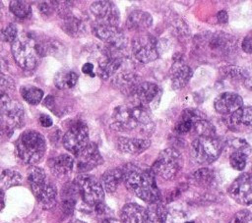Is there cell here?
Instances as JSON below:
<instances>
[{"label": "cell", "mask_w": 252, "mask_h": 223, "mask_svg": "<svg viewBox=\"0 0 252 223\" xmlns=\"http://www.w3.org/2000/svg\"><path fill=\"white\" fill-rule=\"evenodd\" d=\"M25 111L17 100L12 99L7 93L0 95V120L12 131L23 125Z\"/></svg>", "instance_id": "7c38bea8"}, {"label": "cell", "mask_w": 252, "mask_h": 223, "mask_svg": "<svg viewBox=\"0 0 252 223\" xmlns=\"http://www.w3.org/2000/svg\"><path fill=\"white\" fill-rule=\"evenodd\" d=\"M223 142L215 137H197L191 143V152L195 161L202 165L215 162L220 155Z\"/></svg>", "instance_id": "8992f818"}, {"label": "cell", "mask_w": 252, "mask_h": 223, "mask_svg": "<svg viewBox=\"0 0 252 223\" xmlns=\"http://www.w3.org/2000/svg\"><path fill=\"white\" fill-rule=\"evenodd\" d=\"M61 28L67 34L73 37L81 35L86 30V26L84 22L73 15L62 19Z\"/></svg>", "instance_id": "1f68e13d"}, {"label": "cell", "mask_w": 252, "mask_h": 223, "mask_svg": "<svg viewBox=\"0 0 252 223\" xmlns=\"http://www.w3.org/2000/svg\"><path fill=\"white\" fill-rule=\"evenodd\" d=\"M82 72L86 75H89L90 77H94V65L90 62H87L83 65L82 67Z\"/></svg>", "instance_id": "bcb514c9"}, {"label": "cell", "mask_w": 252, "mask_h": 223, "mask_svg": "<svg viewBox=\"0 0 252 223\" xmlns=\"http://www.w3.org/2000/svg\"><path fill=\"white\" fill-rule=\"evenodd\" d=\"M101 223H121L117 220H114V219H111V218H105Z\"/></svg>", "instance_id": "f5cc1de1"}, {"label": "cell", "mask_w": 252, "mask_h": 223, "mask_svg": "<svg viewBox=\"0 0 252 223\" xmlns=\"http://www.w3.org/2000/svg\"><path fill=\"white\" fill-rule=\"evenodd\" d=\"M218 22L220 23V24H225V23H227V20H228V16H227V14H226V12L225 11H220L219 13H218Z\"/></svg>", "instance_id": "c3c4849f"}, {"label": "cell", "mask_w": 252, "mask_h": 223, "mask_svg": "<svg viewBox=\"0 0 252 223\" xmlns=\"http://www.w3.org/2000/svg\"><path fill=\"white\" fill-rule=\"evenodd\" d=\"M230 223H252V212L248 209H242L237 211Z\"/></svg>", "instance_id": "60d3db41"}, {"label": "cell", "mask_w": 252, "mask_h": 223, "mask_svg": "<svg viewBox=\"0 0 252 223\" xmlns=\"http://www.w3.org/2000/svg\"><path fill=\"white\" fill-rule=\"evenodd\" d=\"M123 182L122 168H113L105 171L101 177V186L106 193H114Z\"/></svg>", "instance_id": "f546056e"}, {"label": "cell", "mask_w": 252, "mask_h": 223, "mask_svg": "<svg viewBox=\"0 0 252 223\" xmlns=\"http://www.w3.org/2000/svg\"><path fill=\"white\" fill-rule=\"evenodd\" d=\"M251 170H252V167H251Z\"/></svg>", "instance_id": "9f6ffc18"}, {"label": "cell", "mask_w": 252, "mask_h": 223, "mask_svg": "<svg viewBox=\"0 0 252 223\" xmlns=\"http://www.w3.org/2000/svg\"><path fill=\"white\" fill-rule=\"evenodd\" d=\"M226 126L233 132H252V106H241L226 115Z\"/></svg>", "instance_id": "ac0fdd59"}, {"label": "cell", "mask_w": 252, "mask_h": 223, "mask_svg": "<svg viewBox=\"0 0 252 223\" xmlns=\"http://www.w3.org/2000/svg\"><path fill=\"white\" fill-rule=\"evenodd\" d=\"M36 50L39 57L46 55L58 57L63 55L65 52V47L60 41L53 38H47L43 41H36Z\"/></svg>", "instance_id": "4dcf8cb0"}, {"label": "cell", "mask_w": 252, "mask_h": 223, "mask_svg": "<svg viewBox=\"0 0 252 223\" xmlns=\"http://www.w3.org/2000/svg\"><path fill=\"white\" fill-rule=\"evenodd\" d=\"M10 11L18 18L26 19L32 14L31 5L26 1L14 0L10 2Z\"/></svg>", "instance_id": "74e56055"}, {"label": "cell", "mask_w": 252, "mask_h": 223, "mask_svg": "<svg viewBox=\"0 0 252 223\" xmlns=\"http://www.w3.org/2000/svg\"><path fill=\"white\" fill-rule=\"evenodd\" d=\"M146 208L142 205L130 202L126 203L120 210L121 223H142Z\"/></svg>", "instance_id": "4316f807"}, {"label": "cell", "mask_w": 252, "mask_h": 223, "mask_svg": "<svg viewBox=\"0 0 252 223\" xmlns=\"http://www.w3.org/2000/svg\"><path fill=\"white\" fill-rule=\"evenodd\" d=\"M21 94L23 98L30 104H38L42 97H43V91L32 85H25L21 87Z\"/></svg>", "instance_id": "e575fe53"}, {"label": "cell", "mask_w": 252, "mask_h": 223, "mask_svg": "<svg viewBox=\"0 0 252 223\" xmlns=\"http://www.w3.org/2000/svg\"><path fill=\"white\" fill-rule=\"evenodd\" d=\"M229 196L239 204H252V174L239 175L228 188Z\"/></svg>", "instance_id": "5bb4252c"}, {"label": "cell", "mask_w": 252, "mask_h": 223, "mask_svg": "<svg viewBox=\"0 0 252 223\" xmlns=\"http://www.w3.org/2000/svg\"><path fill=\"white\" fill-rule=\"evenodd\" d=\"M243 106L242 97L231 91H226L219 94L214 100L215 110L221 115H229Z\"/></svg>", "instance_id": "ffe728a7"}, {"label": "cell", "mask_w": 252, "mask_h": 223, "mask_svg": "<svg viewBox=\"0 0 252 223\" xmlns=\"http://www.w3.org/2000/svg\"><path fill=\"white\" fill-rule=\"evenodd\" d=\"M13 131L9 129L1 120H0V143L3 142L5 139H9L12 135Z\"/></svg>", "instance_id": "ee69618b"}, {"label": "cell", "mask_w": 252, "mask_h": 223, "mask_svg": "<svg viewBox=\"0 0 252 223\" xmlns=\"http://www.w3.org/2000/svg\"><path fill=\"white\" fill-rule=\"evenodd\" d=\"M220 75L229 80H245L249 77V73L242 67L227 66L220 70Z\"/></svg>", "instance_id": "d590c367"}, {"label": "cell", "mask_w": 252, "mask_h": 223, "mask_svg": "<svg viewBox=\"0 0 252 223\" xmlns=\"http://www.w3.org/2000/svg\"><path fill=\"white\" fill-rule=\"evenodd\" d=\"M15 83L13 79L7 73H0V91L6 93V91L13 89Z\"/></svg>", "instance_id": "b9f144b4"}, {"label": "cell", "mask_w": 252, "mask_h": 223, "mask_svg": "<svg viewBox=\"0 0 252 223\" xmlns=\"http://www.w3.org/2000/svg\"><path fill=\"white\" fill-rule=\"evenodd\" d=\"M132 53L140 63H150L155 61L159 55V45L158 40L151 34L137 35L132 39Z\"/></svg>", "instance_id": "8fae6325"}, {"label": "cell", "mask_w": 252, "mask_h": 223, "mask_svg": "<svg viewBox=\"0 0 252 223\" xmlns=\"http://www.w3.org/2000/svg\"><path fill=\"white\" fill-rule=\"evenodd\" d=\"M167 210L163 204L158 202L151 203L145 210L142 223H166Z\"/></svg>", "instance_id": "f1b7e54d"}, {"label": "cell", "mask_w": 252, "mask_h": 223, "mask_svg": "<svg viewBox=\"0 0 252 223\" xmlns=\"http://www.w3.org/2000/svg\"><path fill=\"white\" fill-rule=\"evenodd\" d=\"M153 24V17L150 13L142 10H136L129 14L126 20V27L130 30L142 31L150 28Z\"/></svg>", "instance_id": "484cf974"}, {"label": "cell", "mask_w": 252, "mask_h": 223, "mask_svg": "<svg viewBox=\"0 0 252 223\" xmlns=\"http://www.w3.org/2000/svg\"><path fill=\"white\" fill-rule=\"evenodd\" d=\"M214 172L209 168H201L195 171L192 175V180L198 186H209L214 180Z\"/></svg>", "instance_id": "8d00e7d4"}, {"label": "cell", "mask_w": 252, "mask_h": 223, "mask_svg": "<svg viewBox=\"0 0 252 223\" xmlns=\"http://www.w3.org/2000/svg\"><path fill=\"white\" fill-rule=\"evenodd\" d=\"M28 182L31 188L37 187L46 182V175L42 168L32 166L28 171Z\"/></svg>", "instance_id": "f35d334b"}, {"label": "cell", "mask_w": 252, "mask_h": 223, "mask_svg": "<svg viewBox=\"0 0 252 223\" xmlns=\"http://www.w3.org/2000/svg\"><path fill=\"white\" fill-rule=\"evenodd\" d=\"M45 139L43 136L35 131L29 130L23 133L16 142V153L18 157L27 164L39 162L45 153Z\"/></svg>", "instance_id": "3957f363"}, {"label": "cell", "mask_w": 252, "mask_h": 223, "mask_svg": "<svg viewBox=\"0 0 252 223\" xmlns=\"http://www.w3.org/2000/svg\"><path fill=\"white\" fill-rule=\"evenodd\" d=\"M68 223H86V222L81 221V220H78V219H74V220H71V221L68 222Z\"/></svg>", "instance_id": "db71d44e"}, {"label": "cell", "mask_w": 252, "mask_h": 223, "mask_svg": "<svg viewBox=\"0 0 252 223\" xmlns=\"http://www.w3.org/2000/svg\"><path fill=\"white\" fill-rule=\"evenodd\" d=\"M151 140L145 138L119 137L116 139L117 149L126 154H140L149 148Z\"/></svg>", "instance_id": "7402d4cb"}, {"label": "cell", "mask_w": 252, "mask_h": 223, "mask_svg": "<svg viewBox=\"0 0 252 223\" xmlns=\"http://www.w3.org/2000/svg\"><path fill=\"white\" fill-rule=\"evenodd\" d=\"M241 48L245 53L251 54L252 53V37L247 35L244 37L241 43Z\"/></svg>", "instance_id": "f6af8a7d"}, {"label": "cell", "mask_w": 252, "mask_h": 223, "mask_svg": "<svg viewBox=\"0 0 252 223\" xmlns=\"http://www.w3.org/2000/svg\"><path fill=\"white\" fill-rule=\"evenodd\" d=\"M77 167L80 172H88L103 162L100 152L94 142H89L88 145L81 150L77 155Z\"/></svg>", "instance_id": "d6986e66"}, {"label": "cell", "mask_w": 252, "mask_h": 223, "mask_svg": "<svg viewBox=\"0 0 252 223\" xmlns=\"http://www.w3.org/2000/svg\"><path fill=\"white\" fill-rule=\"evenodd\" d=\"M93 31L98 39L106 44V47L121 51L126 46V37L116 26L95 25Z\"/></svg>", "instance_id": "9a60e30c"}, {"label": "cell", "mask_w": 252, "mask_h": 223, "mask_svg": "<svg viewBox=\"0 0 252 223\" xmlns=\"http://www.w3.org/2000/svg\"><path fill=\"white\" fill-rule=\"evenodd\" d=\"M244 84H245V86H246L248 89L252 90V76H249V77L245 80Z\"/></svg>", "instance_id": "f907efd6"}, {"label": "cell", "mask_w": 252, "mask_h": 223, "mask_svg": "<svg viewBox=\"0 0 252 223\" xmlns=\"http://www.w3.org/2000/svg\"><path fill=\"white\" fill-rule=\"evenodd\" d=\"M122 171L123 183L136 196L149 204L160 200V192L152 170H145L133 164H127L122 168Z\"/></svg>", "instance_id": "7a4b0ae2"}, {"label": "cell", "mask_w": 252, "mask_h": 223, "mask_svg": "<svg viewBox=\"0 0 252 223\" xmlns=\"http://www.w3.org/2000/svg\"><path fill=\"white\" fill-rule=\"evenodd\" d=\"M62 142L68 151L77 155L89 143V129L87 124L81 120L73 121L64 134Z\"/></svg>", "instance_id": "30bf717a"}, {"label": "cell", "mask_w": 252, "mask_h": 223, "mask_svg": "<svg viewBox=\"0 0 252 223\" xmlns=\"http://www.w3.org/2000/svg\"><path fill=\"white\" fill-rule=\"evenodd\" d=\"M202 115L200 112L197 110H192V109H186L185 111L182 112L180 119L178 120L176 126H175V132L179 135H184L191 133L192 128L194 123L202 119Z\"/></svg>", "instance_id": "83f0119b"}, {"label": "cell", "mask_w": 252, "mask_h": 223, "mask_svg": "<svg viewBox=\"0 0 252 223\" xmlns=\"http://www.w3.org/2000/svg\"><path fill=\"white\" fill-rule=\"evenodd\" d=\"M198 46L202 47L205 51H209L211 56L215 57H224L231 53L236 48L235 38L225 32H214L206 33V35L201 34L198 37L196 43Z\"/></svg>", "instance_id": "5b68a950"}, {"label": "cell", "mask_w": 252, "mask_h": 223, "mask_svg": "<svg viewBox=\"0 0 252 223\" xmlns=\"http://www.w3.org/2000/svg\"><path fill=\"white\" fill-rule=\"evenodd\" d=\"M223 146L229 152L230 166L237 171L243 170L246 166L247 158L252 151L250 144L243 139L232 138L227 139Z\"/></svg>", "instance_id": "4fadbf2b"}, {"label": "cell", "mask_w": 252, "mask_h": 223, "mask_svg": "<svg viewBox=\"0 0 252 223\" xmlns=\"http://www.w3.org/2000/svg\"><path fill=\"white\" fill-rule=\"evenodd\" d=\"M31 189L42 208L50 209L55 205L57 198V189L52 183L46 181L43 184Z\"/></svg>", "instance_id": "cb8c5ba5"}, {"label": "cell", "mask_w": 252, "mask_h": 223, "mask_svg": "<svg viewBox=\"0 0 252 223\" xmlns=\"http://www.w3.org/2000/svg\"><path fill=\"white\" fill-rule=\"evenodd\" d=\"M39 123L42 127H50L52 126V119L48 116V115H45V114H41L39 116Z\"/></svg>", "instance_id": "7dc6e473"}, {"label": "cell", "mask_w": 252, "mask_h": 223, "mask_svg": "<svg viewBox=\"0 0 252 223\" xmlns=\"http://www.w3.org/2000/svg\"><path fill=\"white\" fill-rule=\"evenodd\" d=\"M38 9L39 11L46 16H50L52 13L55 12V6L54 1H43L38 3Z\"/></svg>", "instance_id": "7bdbcfd3"}, {"label": "cell", "mask_w": 252, "mask_h": 223, "mask_svg": "<svg viewBox=\"0 0 252 223\" xmlns=\"http://www.w3.org/2000/svg\"><path fill=\"white\" fill-rule=\"evenodd\" d=\"M8 72V64L4 58L0 56V73H7Z\"/></svg>", "instance_id": "681fc988"}, {"label": "cell", "mask_w": 252, "mask_h": 223, "mask_svg": "<svg viewBox=\"0 0 252 223\" xmlns=\"http://www.w3.org/2000/svg\"><path fill=\"white\" fill-rule=\"evenodd\" d=\"M22 182L21 174L13 169H6L0 175V188L6 190L20 185Z\"/></svg>", "instance_id": "836d02e7"}, {"label": "cell", "mask_w": 252, "mask_h": 223, "mask_svg": "<svg viewBox=\"0 0 252 223\" xmlns=\"http://www.w3.org/2000/svg\"><path fill=\"white\" fill-rule=\"evenodd\" d=\"M160 87L152 82H141L134 92L129 96L131 104L143 107L147 110L156 109L161 98Z\"/></svg>", "instance_id": "9c48e42d"}, {"label": "cell", "mask_w": 252, "mask_h": 223, "mask_svg": "<svg viewBox=\"0 0 252 223\" xmlns=\"http://www.w3.org/2000/svg\"><path fill=\"white\" fill-rule=\"evenodd\" d=\"M123 63V57L119 50L106 47L101 58L98 60L97 74L102 80H108L117 74Z\"/></svg>", "instance_id": "e0dca14e"}, {"label": "cell", "mask_w": 252, "mask_h": 223, "mask_svg": "<svg viewBox=\"0 0 252 223\" xmlns=\"http://www.w3.org/2000/svg\"><path fill=\"white\" fill-rule=\"evenodd\" d=\"M140 83V77L130 71L119 72L115 74L112 79L113 85L127 96H130L134 92Z\"/></svg>", "instance_id": "603a6c76"}, {"label": "cell", "mask_w": 252, "mask_h": 223, "mask_svg": "<svg viewBox=\"0 0 252 223\" xmlns=\"http://www.w3.org/2000/svg\"><path fill=\"white\" fill-rule=\"evenodd\" d=\"M78 82V75L70 70L62 69L54 77V84L59 89L72 88Z\"/></svg>", "instance_id": "d6a6232c"}, {"label": "cell", "mask_w": 252, "mask_h": 223, "mask_svg": "<svg viewBox=\"0 0 252 223\" xmlns=\"http://www.w3.org/2000/svg\"><path fill=\"white\" fill-rule=\"evenodd\" d=\"M2 9H3V4H2V2L0 1V17H1V14H2Z\"/></svg>", "instance_id": "11a10c76"}, {"label": "cell", "mask_w": 252, "mask_h": 223, "mask_svg": "<svg viewBox=\"0 0 252 223\" xmlns=\"http://www.w3.org/2000/svg\"><path fill=\"white\" fill-rule=\"evenodd\" d=\"M12 54L17 64L24 70H33L38 62L36 41L27 35L18 36L11 46Z\"/></svg>", "instance_id": "52a82bcc"}, {"label": "cell", "mask_w": 252, "mask_h": 223, "mask_svg": "<svg viewBox=\"0 0 252 223\" xmlns=\"http://www.w3.org/2000/svg\"><path fill=\"white\" fill-rule=\"evenodd\" d=\"M110 128L126 135L150 137L155 130V124L149 110L126 104L114 108L110 118Z\"/></svg>", "instance_id": "6da1fadb"}, {"label": "cell", "mask_w": 252, "mask_h": 223, "mask_svg": "<svg viewBox=\"0 0 252 223\" xmlns=\"http://www.w3.org/2000/svg\"><path fill=\"white\" fill-rule=\"evenodd\" d=\"M50 172L58 178H64L70 175L74 166V159L69 154H60L48 161Z\"/></svg>", "instance_id": "d4e9b609"}, {"label": "cell", "mask_w": 252, "mask_h": 223, "mask_svg": "<svg viewBox=\"0 0 252 223\" xmlns=\"http://www.w3.org/2000/svg\"><path fill=\"white\" fill-rule=\"evenodd\" d=\"M74 184L76 185L83 201L89 206L94 207L96 204L103 202L104 190L95 177L88 174H81L75 179Z\"/></svg>", "instance_id": "ba28073f"}, {"label": "cell", "mask_w": 252, "mask_h": 223, "mask_svg": "<svg viewBox=\"0 0 252 223\" xmlns=\"http://www.w3.org/2000/svg\"><path fill=\"white\" fill-rule=\"evenodd\" d=\"M193 76L192 69L184 62L182 58L174 60L170 70L171 86L173 89H180L184 87Z\"/></svg>", "instance_id": "44dd1931"}, {"label": "cell", "mask_w": 252, "mask_h": 223, "mask_svg": "<svg viewBox=\"0 0 252 223\" xmlns=\"http://www.w3.org/2000/svg\"><path fill=\"white\" fill-rule=\"evenodd\" d=\"M90 10L96 22L95 25H109L117 27L120 15L117 6L113 2L95 1L91 5Z\"/></svg>", "instance_id": "2e32d148"}, {"label": "cell", "mask_w": 252, "mask_h": 223, "mask_svg": "<svg viewBox=\"0 0 252 223\" xmlns=\"http://www.w3.org/2000/svg\"><path fill=\"white\" fill-rule=\"evenodd\" d=\"M18 29L14 24H9L0 30V39L5 42H14L18 37Z\"/></svg>", "instance_id": "ab89813d"}, {"label": "cell", "mask_w": 252, "mask_h": 223, "mask_svg": "<svg viewBox=\"0 0 252 223\" xmlns=\"http://www.w3.org/2000/svg\"><path fill=\"white\" fill-rule=\"evenodd\" d=\"M182 166L183 158L181 153L174 147H168L159 152L151 170L155 176L164 181H169L179 173Z\"/></svg>", "instance_id": "277c9868"}, {"label": "cell", "mask_w": 252, "mask_h": 223, "mask_svg": "<svg viewBox=\"0 0 252 223\" xmlns=\"http://www.w3.org/2000/svg\"><path fill=\"white\" fill-rule=\"evenodd\" d=\"M4 205H5V201H4V193H3V191L1 190V191H0V210L3 209Z\"/></svg>", "instance_id": "816d5d0a"}]
</instances>
